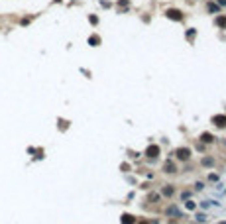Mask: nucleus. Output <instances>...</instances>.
<instances>
[{
	"label": "nucleus",
	"instance_id": "obj_1",
	"mask_svg": "<svg viewBox=\"0 0 226 224\" xmlns=\"http://www.w3.org/2000/svg\"><path fill=\"white\" fill-rule=\"evenodd\" d=\"M175 157L181 159V161H187V159L191 157V149H189V147H179V149L175 151Z\"/></svg>",
	"mask_w": 226,
	"mask_h": 224
},
{
	"label": "nucleus",
	"instance_id": "obj_2",
	"mask_svg": "<svg viewBox=\"0 0 226 224\" xmlns=\"http://www.w3.org/2000/svg\"><path fill=\"white\" fill-rule=\"evenodd\" d=\"M146 156H148L149 159H155V157L159 156V146H155V143H153V146H148V149H146Z\"/></svg>",
	"mask_w": 226,
	"mask_h": 224
},
{
	"label": "nucleus",
	"instance_id": "obj_3",
	"mask_svg": "<svg viewBox=\"0 0 226 224\" xmlns=\"http://www.w3.org/2000/svg\"><path fill=\"white\" fill-rule=\"evenodd\" d=\"M167 18L169 20H175V22H179V20H183V14L179 12V10H175V8H171V10H167Z\"/></svg>",
	"mask_w": 226,
	"mask_h": 224
},
{
	"label": "nucleus",
	"instance_id": "obj_4",
	"mask_svg": "<svg viewBox=\"0 0 226 224\" xmlns=\"http://www.w3.org/2000/svg\"><path fill=\"white\" fill-rule=\"evenodd\" d=\"M212 122H214L218 128H224V126H226V116H224V114H218V116H214V118H212Z\"/></svg>",
	"mask_w": 226,
	"mask_h": 224
},
{
	"label": "nucleus",
	"instance_id": "obj_5",
	"mask_svg": "<svg viewBox=\"0 0 226 224\" xmlns=\"http://www.w3.org/2000/svg\"><path fill=\"white\" fill-rule=\"evenodd\" d=\"M201 165H203V167H212V165H214V157H203Z\"/></svg>",
	"mask_w": 226,
	"mask_h": 224
},
{
	"label": "nucleus",
	"instance_id": "obj_6",
	"mask_svg": "<svg viewBox=\"0 0 226 224\" xmlns=\"http://www.w3.org/2000/svg\"><path fill=\"white\" fill-rule=\"evenodd\" d=\"M120 222H122V224H136V220H134V216H130V214H122Z\"/></svg>",
	"mask_w": 226,
	"mask_h": 224
},
{
	"label": "nucleus",
	"instance_id": "obj_7",
	"mask_svg": "<svg viewBox=\"0 0 226 224\" xmlns=\"http://www.w3.org/2000/svg\"><path fill=\"white\" fill-rule=\"evenodd\" d=\"M163 169H165V173H177V169H175V165L171 163V161H167L163 165Z\"/></svg>",
	"mask_w": 226,
	"mask_h": 224
},
{
	"label": "nucleus",
	"instance_id": "obj_8",
	"mask_svg": "<svg viewBox=\"0 0 226 224\" xmlns=\"http://www.w3.org/2000/svg\"><path fill=\"white\" fill-rule=\"evenodd\" d=\"M201 140H203L204 143H211V142H214V138H212V134H208V132H204V134L201 136Z\"/></svg>",
	"mask_w": 226,
	"mask_h": 224
},
{
	"label": "nucleus",
	"instance_id": "obj_9",
	"mask_svg": "<svg viewBox=\"0 0 226 224\" xmlns=\"http://www.w3.org/2000/svg\"><path fill=\"white\" fill-rule=\"evenodd\" d=\"M216 26H218V28H226V16H218V18H216Z\"/></svg>",
	"mask_w": 226,
	"mask_h": 224
},
{
	"label": "nucleus",
	"instance_id": "obj_10",
	"mask_svg": "<svg viewBox=\"0 0 226 224\" xmlns=\"http://www.w3.org/2000/svg\"><path fill=\"white\" fill-rule=\"evenodd\" d=\"M163 195H165V197H171V195H173V185H165V187H163Z\"/></svg>",
	"mask_w": 226,
	"mask_h": 224
},
{
	"label": "nucleus",
	"instance_id": "obj_11",
	"mask_svg": "<svg viewBox=\"0 0 226 224\" xmlns=\"http://www.w3.org/2000/svg\"><path fill=\"white\" fill-rule=\"evenodd\" d=\"M207 10H208V12H218V6H216V4H214V2H208V6H207Z\"/></svg>",
	"mask_w": 226,
	"mask_h": 224
},
{
	"label": "nucleus",
	"instance_id": "obj_12",
	"mask_svg": "<svg viewBox=\"0 0 226 224\" xmlns=\"http://www.w3.org/2000/svg\"><path fill=\"white\" fill-rule=\"evenodd\" d=\"M98 41H100V37H98V35H93V37L89 39V44H90V45H98Z\"/></svg>",
	"mask_w": 226,
	"mask_h": 224
},
{
	"label": "nucleus",
	"instance_id": "obj_13",
	"mask_svg": "<svg viewBox=\"0 0 226 224\" xmlns=\"http://www.w3.org/2000/svg\"><path fill=\"white\" fill-rule=\"evenodd\" d=\"M185 206H187V209H189V210H195V206H197V205H195V202H193V201H187V205H185Z\"/></svg>",
	"mask_w": 226,
	"mask_h": 224
},
{
	"label": "nucleus",
	"instance_id": "obj_14",
	"mask_svg": "<svg viewBox=\"0 0 226 224\" xmlns=\"http://www.w3.org/2000/svg\"><path fill=\"white\" fill-rule=\"evenodd\" d=\"M208 179H211V181H212V183H216V181H218V175H214V173H211V177H208Z\"/></svg>",
	"mask_w": 226,
	"mask_h": 224
},
{
	"label": "nucleus",
	"instance_id": "obj_15",
	"mask_svg": "<svg viewBox=\"0 0 226 224\" xmlns=\"http://www.w3.org/2000/svg\"><path fill=\"white\" fill-rule=\"evenodd\" d=\"M218 4L220 6H226V0H218Z\"/></svg>",
	"mask_w": 226,
	"mask_h": 224
}]
</instances>
